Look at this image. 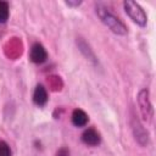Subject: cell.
I'll use <instances>...</instances> for the list:
<instances>
[{
  "mask_svg": "<svg viewBox=\"0 0 156 156\" xmlns=\"http://www.w3.org/2000/svg\"><path fill=\"white\" fill-rule=\"evenodd\" d=\"M96 15L99 16L100 21L115 34L117 35H126L128 33V29H127V26L117 17L115 16L112 12H110L106 7L101 6V5H98L96 6Z\"/></svg>",
  "mask_w": 156,
  "mask_h": 156,
  "instance_id": "cell-1",
  "label": "cell"
},
{
  "mask_svg": "<svg viewBox=\"0 0 156 156\" xmlns=\"http://www.w3.org/2000/svg\"><path fill=\"white\" fill-rule=\"evenodd\" d=\"M123 9L128 17L139 27H146L147 24V15L144 9L135 1L126 0L123 1Z\"/></svg>",
  "mask_w": 156,
  "mask_h": 156,
  "instance_id": "cell-2",
  "label": "cell"
},
{
  "mask_svg": "<svg viewBox=\"0 0 156 156\" xmlns=\"http://www.w3.org/2000/svg\"><path fill=\"white\" fill-rule=\"evenodd\" d=\"M136 100H138V105H139V110H140L143 119L146 122H150L154 116V110H152V105L149 99V90L146 88L141 89L138 93Z\"/></svg>",
  "mask_w": 156,
  "mask_h": 156,
  "instance_id": "cell-3",
  "label": "cell"
},
{
  "mask_svg": "<svg viewBox=\"0 0 156 156\" xmlns=\"http://www.w3.org/2000/svg\"><path fill=\"white\" fill-rule=\"evenodd\" d=\"M29 58L33 63H43L48 58V52L40 43H34L29 51Z\"/></svg>",
  "mask_w": 156,
  "mask_h": 156,
  "instance_id": "cell-4",
  "label": "cell"
},
{
  "mask_svg": "<svg viewBox=\"0 0 156 156\" xmlns=\"http://www.w3.org/2000/svg\"><path fill=\"white\" fill-rule=\"evenodd\" d=\"M82 141L88 146H98L101 143V136L94 128H88L82 134Z\"/></svg>",
  "mask_w": 156,
  "mask_h": 156,
  "instance_id": "cell-5",
  "label": "cell"
},
{
  "mask_svg": "<svg viewBox=\"0 0 156 156\" xmlns=\"http://www.w3.org/2000/svg\"><path fill=\"white\" fill-rule=\"evenodd\" d=\"M48 99H49V98H48V91H46V89L44 88V85L38 84V85L35 87L34 91H33V102H34L37 106L43 107V106L46 105Z\"/></svg>",
  "mask_w": 156,
  "mask_h": 156,
  "instance_id": "cell-6",
  "label": "cell"
},
{
  "mask_svg": "<svg viewBox=\"0 0 156 156\" xmlns=\"http://www.w3.org/2000/svg\"><path fill=\"white\" fill-rule=\"evenodd\" d=\"M133 132H134V135H135L136 141H138L140 145L145 146V145L147 144V141H149L147 132L144 129V127L139 123L138 119H136V121L134 119V122H133Z\"/></svg>",
  "mask_w": 156,
  "mask_h": 156,
  "instance_id": "cell-7",
  "label": "cell"
},
{
  "mask_svg": "<svg viewBox=\"0 0 156 156\" xmlns=\"http://www.w3.org/2000/svg\"><path fill=\"white\" fill-rule=\"evenodd\" d=\"M71 121H72L73 126H76V127H85L87 123L89 122V117L85 113V111H83L80 108H76L72 112Z\"/></svg>",
  "mask_w": 156,
  "mask_h": 156,
  "instance_id": "cell-8",
  "label": "cell"
},
{
  "mask_svg": "<svg viewBox=\"0 0 156 156\" xmlns=\"http://www.w3.org/2000/svg\"><path fill=\"white\" fill-rule=\"evenodd\" d=\"M10 16V7L6 1L0 0V24L5 23Z\"/></svg>",
  "mask_w": 156,
  "mask_h": 156,
  "instance_id": "cell-9",
  "label": "cell"
},
{
  "mask_svg": "<svg viewBox=\"0 0 156 156\" xmlns=\"http://www.w3.org/2000/svg\"><path fill=\"white\" fill-rule=\"evenodd\" d=\"M0 156H11V149L4 140H0Z\"/></svg>",
  "mask_w": 156,
  "mask_h": 156,
  "instance_id": "cell-10",
  "label": "cell"
},
{
  "mask_svg": "<svg viewBox=\"0 0 156 156\" xmlns=\"http://www.w3.org/2000/svg\"><path fill=\"white\" fill-rule=\"evenodd\" d=\"M67 6H69V7H77V6H79L80 4H82V1H78V0H76V1H71V0H68V1H66L65 2Z\"/></svg>",
  "mask_w": 156,
  "mask_h": 156,
  "instance_id": "cell-11",
  "label": "cell"
},
{
  "mask_svg": "<svg viewBox=\"0 0 156 156\" xmlns=\"http://www.w3.org/2000/svg\"><path fill=\"white\" fill-rule=\"evenodd\" d=\"M56 156H69V151L67 150V149H61V150H58V152H57V155Z\"/></svg>",
  "mask_w": 156,
  "mask_h": 156,
  "instance_id": "cell-12",
  "label": "cell"
}]
</instances>
